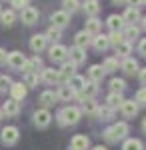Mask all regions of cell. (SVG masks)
<instances>
[{"mask_svg":"<svg viewBox=\"0 0 146 150\" xmlns=\"http://www.w3.org/2000/svg\"><path fill=\"white\" fill-rule=\"evenodd\" d=\"M80 116H82V110H80V108H76V106H66V108H62V110L58 112V122H60L62 126L76 124L80 120Z\"/></svg>","mask_w":146,"mask_h":150,"instance_id":"cell-1","label":"cell"},{"mask_svg":"<svg viewBox=\"0 0 146 150\" xmlns=\"http://www.w3.org/2000/svg\"><path fill=\"white\" fill-rule=\"evenodd\" d=\"M18 138H20V134H18V128H16V126H6V128H2L0 140H2L4 144L12 146V144H16V142H18Z\"/></svg>","mask_w":146,"mask_h":150,"instance_id":"cell-2","label":"cell"},{"mask_svg":"<svg viewBox=\"0 0 146 150\" xmlns=\"http://www.w3.org/2000/svg\"><path fill=\"white\" fill-rule=\"evenodd\" d=\"M50 22H52V26H56V28H64V26H68L70 24V14L64 10H56L50 14Z\"/></svg>","mask_w":146,"mask_h":150,"instance_id":"cell-3","label":"cell"},{"mask_svg":"<svg viewBox=\"0 0 146 150\" xmlns=\"http://www.w3.org/2000/svg\"><path fill=\"white\" fill-rule=\"evenodd\" d=\"M48 56H50L52 62H66L68 50H66V46H62V44H54V46L48 50Z\"/></svg>","mask_w":146,"mask_h":150,"instance_id":"cell-4","label":"cell"},{"mask_svg":"<svg viewBox=\"0 0 146 150\" xmlns=\"http://www.w3.org/2000/svg\"><path fill=\"white\" fill-rule=\"evenodd\" d=\"M50 122H52V114H50L46 108H40V110L34 112V124L38 128H46Z\"/></svg>","mask_w":146,"mask_h":150,"instance_id":"cell-5","label":"cell"},{"mask_svg":"<svg viewBox=\"0 0 146 150\" xmlns=\"http://www.w3.org/2000/svg\"><path fill=\"white\" fill-rule=\"evenodd\" d=\"M6 62H8V66L14 70H22L24 62H26V58H24L22 52H18V50H14V52H10L8 56H6Z\"/></svg>","mask_w":146,"mask_h":150,"instance_id":"cell-6","label":"cell"},{"mask_svg":"<svg viewBox=\"0 0 146 150\" xmlns=\"http://www.w3.org/2000/svg\"><path fill=\"white\" fill-rule=\"evenodd\" d=\"M38 16H40V14H38V10H36V8H32V6H26V8H22V10H20V20H22L24 24H28V26L38 22Z\"/></svg>","mask_w":146,"mask_h":150,"instance_id":"cell-7","label":"cell"},{"mask_svg":"<svg viewBox=\"0 0 146 150\" xmlns=\"http://www.w3.org/2000/svg\"><path fill=\"white\" fill-rule=\"evenodd\" d=\"M26 92H28V86H26L24 82H14V84L10 86V94H12V98H14V100H18V102L26 98Z\"/></svg>","mask_w":146,"mask_h":150,"instance_id":"cell-8","label":"cell"},{"mask_svg":"<svg viewBox=\"0 0 146 150\" xmlns=\"http://www.w3.org/2000/svg\"><path fill=\"white\" fill-rule=\"evenodd\" d=\"M124 18L122 16H118V14H110L108 18H106V26L112 30V32H122V28H124Z\"/></svg>","mask_w":146,"mask_h":150,"instance_id":"cell-9","label":"cell"},{"mask_svg":"<svg viewBox=\"0 0 146 150\" xmlns=\"http://www.w3.org/2000/svg\"><path fill=\"white\" fill-rule=\"evenodd\" d=\"M120 112H122L126 118H134V116L138 114V104H136L134 100H122V104H120Z\"/></svg>","mask_w":146,"mask_h":150,"instance_id":"cell-10","label":"cell"},{"mask_svg":"<svg viewBox=\"0 0 146 150\" xmlns=\"http://www.w3.org/2000/svg\"><path fill=\"white\" fill-rule=\"evenodd\" d=\"M46 46H48V38H46V34H34L32 38H30V48H32L34 52H42Z\"/></svg>","mask_w":146,"mask_h":150,"instance_id":"cell-11","label":"cell"},{"mask_svg":"<svg viewBox=\"0 0 146 150\" xmlns=\"http://www.w3.org/2000/svg\"><path fill=\"white\" fill-rule=\"evenodd\" d=\"M2 112L6 116H18V112H20V102L14 100V98L6 100V102L2 104Z\"/></svg>","mask_w":146,"mask_h":150,"instance_id":"cell-12","label":"cell"},{"mask_svg":"<svg viewBox=\"0 0 146 150\" xmlns=\"http://www.w3.org/2000/svg\"><path fill=\"white\" fill-rule=\"evenodd\" d=\"M100 28H102V22L94 16V18H88V20H86L84 32H86L88 36H96V34H100Z\"/></svg>","mask_w":146,"mask_h":150,"instance_id":"cell-13","label":"cell"},{"mask_svg":"<svg viewBox=\"0 0 146 150\" xmlns=\"http://www.w3.org/2000/svg\"><path fill=\"white\" fill-rule=\"evenodd\" d=\"M70 146L74 150H88L90 140H88V136H84V134H76L74 138L70 140Z\"/></svg>","mask_w":146,"mask_h":150,"instance_id":"cell-14","label":"cell"},{"mask_svg":"<svg viewBox=\"0 0 146 150\" xmlns=\"http://www.w3.org/2000/svg\"><path fill=\"white\" fill-rule=\"evenodd\" d=\"M38 68H42V60H40V56H34V58H30V60L24 62L22 72L24 74H28V72H38Z\"/></svg>","mask_w":146,"mask_h":150,"instance_id":"cell-15","label":"cell"},{"mask_svg":"<svg viewBox=\"0 0 146 150\" xmlns=\"http://www.w3.org/2000/svg\"><path fill=\"white\" fill-rule=\"evenodd\" d=\"M74 70H76V66H74L72 62H62V68L58 70V72H60V80L68 82V78H72V76L76 74Z\"/></svg>","mask_w":146,"mask_h":150,"instance_id":"cell-16","label":"cell"},{"mask_svg":"<svg viewBox=\"0 0 146 150\" xmlns=\"http://www.w3.org/2000/svg\"><path fill=\"white\" fill-rule=\"evenodd\" d=\"M84 60H86V50H82V48H76V46L70 50V62H72L74 66H80Z\"/></svg>","mask_w":146,"mask_h":150,"instance_id":"cell-17","label":"cell"},{"mask_svg":"<svg viewBox=\"0 0 146 150\" xmlns=\"http://www.w3.org/2000/svg\"><path fill=\"white\" fill-rule=\"evenodd\" d=\"M42 80L46 84H54V82H60V72L54 68H42Z\"/></svg>","mask_w":146,"mask_h":150,"instance_id":"cell-18","label":"cell"},{"mask_svg":"<svg viewBox=\"0 0 146 150\" xmlns=\"http://www.w3.org/2000/svg\"><path fill=\"white\" fill-rule=\"evenodd\" d=\"M92 44H94V48H96L98 52H104L106 48L110 46V40H108L106 34H96L94 38H92Z\"/></svg>","mask_w":146,"mask_h":150,"instance_id":"cell-19","label":"cell"},{"mask_svg":"<svg viewBox=\"0 0 146 150\" xmlns=\"http://www.w3.org/2000/svg\"><path fill=\"white\" fill-rule=\"evenodd\" d=\"M122 18H124V22H126V24H134V22L140 20V10H138V8H132V6H128V8L124 10Z\"/></svg>","mask_w":146,"mask_h":150,"instance_id":"cell-20","label":"cell"},{"mask_svg":"<svg viewBox=\"0 0 146 150\" xmlns=\"http://www.w3.org/2000/svg\"><path fill=\"white\" fill-rule=\"evenodd\" d=\"M104 68H102L100 64H92L90 66V70H88V78H90V82H100L102 78H104Z\"/></svg>","mask_w":146,"mask_h":150,"instance_id":"cell-21","label":"cell"},{"mask_svg":"<svg viewBox=\"0 0 146 150\" xmlns=\"http://www.w3.org/2000/svg\"><path fill=\"white\" fill-rule=\"evenodd\" d=\"M82 8H84V12L88 14L90 18H94V16L100 12V4H98V0H86Z\"/></svg>","mask_w":146,"mask_h":150,"instance_id":"cell-22","label":"cell"},{"mask_svg":"<svg viewBox=\"0 0 146 150\" xmlns=\"http://www.w3.org/2000/svg\"><path fill=\"white\" fill-rule=\"evenodd\" d=\"M122 70L128 74V76H132V74H136L138 72V62H136L134 58H124V62H122Z\"/></svg>","mask_w":146,"mask_h":150,"instance_id":"cell-23","label":"cell"},{"mask_svg":"<svg viewBox=\"0 0 146 150\" xmlns=\"http://www.w3.org/2000/svg\"><path fill=\"white\" fill-rule=\"evenodd\" d=\"M68 86L74 90V92H80L82 88H84V84H86V80L82 78V76H78V74H74L72 78H68V82H66Z\"/></svg>","mask_w":146,"mask_h":150,"instance_id":"cell-24","label":"cell"},{"mask_svg":"<svg viewBox=\"0 0 146 150\" xmlns=\"http://www.w3.org/2000/svg\"><path fill=\"white\" fill-rule=\"evenodd\" d=\"M90 44V36L82 30V32H78V34L74 36V46L76 48H82V50H86V46Z\"/></svg>","mask_w":146,"mask_h":150,"instance_id":"cell-25","label":"cell"},{"mask_svg":"<svg viewBox=\"0 0 146 150\" xmlns=\"http://www.w3.org/2000/svg\"><path fill=\"white\" fill-rule=\"evenodd\" d=\"M122 94L120 92H110L108 94V98H106V106H110V108H120V104H122Z\"/></svg>","mask_w":146,"mask_h":150,"instance_id":"cell-26","label":"cell"},{"mask_svg":"<svg viewBox=\"0 0 146 150\" xmlns=\"http://www.w3.org/2000/svg\"><path fill=\"white\" fill-rule=\"evenodd\" d=\"M82 110H84L88 116H96V112H98V104L94 102V98H86V100L82 102Z\"/></svg>","mask_w":146,"mask_h":150,"instance_id":"cell-27","label":"cell"},{"mask_svg":"<svg viewBox=\"0 0 146 150\" xmlns=\"http://www.w3.org/2000/svg\"><path fill=\"white\" fill-rule=\"evenodd\" d=\"M74 94H76V92H74V90H72V88H70L68 84H64V86H60V88H58L56 98H58V100H70V98H72Z\"/></svg>","mask_w":146,"mask_h":150,"instance_id":"cell-28","label":"cell"},{"mask_svg":"<svg viewBox=\"0 0 146 150\" xmlns=\"http://www.w3.org/2000/svg\"><path fill=\"white\" fill-rule=\"evenodd\" d=\"M130 52H132V44H130L128 40H122V42L116 46V54H118V56H122V58H128Z\"/></svg>","mask_w":146,"mask_h":150,"instance_id":"cell-29","label":"cell"},{"mask_svg":"<svg viewBox=\"0 0 146 150\" xmlns=\"http://www.w3.org/2000/svg\"><path fill=\"white\" fill-rule=\"evenodd\" d=\"M96 92H98L96 82H86V84H84V88H82V96H84V98H94Z\"/></svg>","mask_w":146,"mask_h":150,"instance_id":"cell-30","label":"cell"},{"mask_svg":"<svg viewBox=\"0 0 146 150\" xmlns=\"http://www.w3.org/2000/svg\"><path fill=\"white\" fill-rule=\"evenodd\" d=\"M138 28H136L134 24H128L126 28H124V32H122V36H124V40H128V42H132L134 38H138Z\"/></svg>","mask_w":146,"mask_h":150,"instance_id":"cell-31","label":"cell"},{"mask_svg":"<svg viewBox=\"0 0 146 150\" xmlns=\"http://www.w3.org/2000/svg\"><path fill=\"white\" fill-rule=\"evenodd\" d=\"M102 68H104V72H114V70H118V58L108 56L106 60H104Z\"/></svg>","mask_w":146,"mask_h":150,"instance_id":"cell-32","label":"cell"},{"mask_svg":"<svg viewBox=\"0 0 146 150\" xmlns=\"http://www.w3.org/2000/svg\"><path fill=\"white\" fill-rule=\"evenodd\" d=\"M0 20H2L4 26H12L14 20H16V14H14V10H4L0 14Z\"/></svg>","mask_w":146,"mask_h":150,"instance_id":"cell-33","label":"cell"},{"mask_svg":"<svg viewBox=\"0 0 146 150\" xmlns=\"http://www.w3.org/2000/svg\"><path fill=\"white\" fill-rule=\"evenodd\" d=\"M112 128H114V132H116V136H118V140L126 138V134H128V124L126 122H116Z\"/></svg>","mask_w":146,"mask_h":150,"instance_id":"cell-34","label":"cell"},{"mask_svg":"<svg viewBox=\"0 0 146 150\" xmlns=\"http://www.w3.org/2000/svg\"><path fill=\"white\" fill-rule=\"evenodd\" d=\"M54 100H56V94L50 92V90H46V92L40 94V104H42V106H52Z\"/></svg>","mask_w":146,"mask_h":150,"instance_id":"cell-35","label":"cell"},{"mask_svg":"<svg viewBox=\"0 0 146 150\" xmlns=\"http://www.w3.org/2000/svg\"><path fill=\"white\" fill-rule=\"evenodd\" d=\"M110 90L122 94L124 90H126V82H124L122 78H112V80H110Z\"/></svg>","mask_w":146,"mask_h":150,"instance_id":"cell-36","label":"cell"},{"mask_svg":"<svg viewBox=\"0 0 146 150\" xmlns=\"http://www.w3.org/2000/svg\"><path fill=\"white\" fill-rule=\"evenodd\" d=\"M122 150H142V142L138 138H128L122 144Z\"/></svg>","mask_w":146,"mask_h":150,"instance_id":"cell-37","label":"cell"},{"mask_svg":"<svg viewBox=\"0 0 146 150\" xmlns=\"http://www.w3.org/2000/svg\"><path fill=\"white\" fill-rule=\"evenodd\" d=\"M38 82H40L38 72H28V74H24V84H26V86H38Z\"/></svg>","mask_w":146,"mask_h":150,"instance_id":"cell-38","label":"cell"},{"mask_svg":"<svg viewBox=\"0 0 146 150\" xmlns=\"http://www.w3.org/2000/svg\"><path fill=\"white\" fill-rule=\"evenodd\" d=\"M62 6H64V12H76L80 8V2L78 0H62Z\"/></svg>","mask_w":146,"mask_h":150,"instance_id":"cell-39","label":"cell"},{"mask_svg":"<svg viewBox=\"0 0 146 150\" xmlns=\"http://www.w3.org/2000/svg\"><path fill=\"white\" fill-rule=\"evenodd\" d=\"M60 36H62V32H60V28H56V26H50V28H48V32H46V38H48V40H52V42L60 40Z\"/></svg>","mask_w":146,"mask_h":150,"instance_id":"cell-40","label":"cell"},{"mask_svg":"<svg viewBox=\"0 0 146 150\" xmlns=\"http://www.w3.org/2000/svg\"><path fill=\"white\" fill-rule=\"evenodd\" d=\"M108 40H110V46H118L120 42L124 40V36H122V32H110V36H108Z\"/></svg>","mask_w":146,"mask_h":150,"instance_id":"cell-41","label":"cell"},{"mask_svg":"<svg viewBox=\"0 0 146 150\" xmlns=\"http://www.w3.org/2000/svg\"><path fill=\"white\" fill-rule=\"evenodd\" d=\"M96 116H100L102 120H110V118H112V108H110V106H104V108H98V112H96Z\"/></svg>","mask_w":146,"mask_h":150,"instance_id":"cell-42","label":"cell"},{"mask_svg":"<svg viewBox=\"0 0 146 150\" xmlns=\"http://www.w3.org/2000/svg\"><path fill=\"white\" fill-rule=\"evenodd\" d=\"M104 138H106V142H110V144L118 142V136H116V132H114V128H112V126L104 130Z\"/></svg>","mask_w":146,"mask_h":150,"instance_id":"cell-43","label":"cell"},{"mask_svg":"<svg viewBox=\"0 0 146 150\" xmlns=\"http://www.w3.org/2000/svg\"><path fill=\"white\" fill-rule=\"evenodd\" d=\"M28 2L30 0H10V6H12V10H22V8L28 6Z\"/></svg>","mask_w":146,"mask_h":150,"instance_id":"cell-44","label":"cell"},{"mask_svg":"<svg viewBox=\"0 0 146 150\" xmlns=\"http://www.w3.org/2000/svg\"><path fill=\"white\" fill-rule=\"evenodd\" d=\"M134 102H136V104H144V106H146V88H140V90L136 92Z\"/></svg>","mask_w":146,"mask_h":150,"instance_id":"cell-45","label":"cell"},{"mask_svg":"<svg viewBox=\"0 0 146 150\" xmlns=\"http://www.w3.org/2000/svg\"><path fill=\"white\" fill-rule=\"evenodd\" d=\"M10 86H12V80H10V76H0V90H10Z\"/></svg>","mask_w":146,"mask_h":150,"instance_id":"cell-46","label":"cell"},{"mask_svg":"<svg viewBox=\"0 0 146 150\" xmlns=\"http://www.w3.org/2000/svg\"><path fill=\"white\" fill-rule=\"evenodd\" d=\"M138 50H140V54L146 58V38H142V40H140V44H138Z\"/></svg>","mask_w":146,"mask_h":150,"instance_id":"cell-47","label":"cell"},{"mask_svg":"<svg viewBox=\"0 0 146 150\" xmlns=\"http://www.w3.org/2000/svg\"><path fill=\"white\" fill-rule=\"evenodd\" d=\"M126 2H128V6H132V8H138V6L144 4V0H126Z\"/></svg>","mask_w":146,"mask_h":150,"instance_id":"cell-48","label":"cell"},{"mask_svg":"<svg viewBox=\"0 0 146 150\" xmlns=\"http://www.w3.org/2000/svg\"><path fill=\"white\" fill-rule=\"evenodd\" d=\"M138 78H140V82H142V84H146V68H140V70H138Z\"/></svg>","mask_w":146,"mask_h":150,"instance_id":"cell-49","label":"cell"},{"mask_svg":"<svg viewBox=\"0 0 146 150\" xmlns=\"http://www.w3.org/2000/svg\"><path fill=\"white\" fill-rule=\"evenodd\" d=\"M6 62V52H4V48H0V64H4Z\"/></svg>","mask_w":146,"mask_h":150,"instance_id":"cell-50","label":"cell"},{"mask_svg":"<svg viewBox=\"0 0 146 150\" xmlns=\"http://www.w3.org/2000/svg\"><path fill=\"white\" fill-rule=\"evenodd\" d=\"M92 150H108V148H106V146H94Z\"/></svg>","mask_w":146,"mask_h":150,"instance_id":"cell-51","label":"cell"},{"mask_svg":"<svg viewBox=\"0 0 146 150\" xmlns=\"http://www.w3.org/2000/svg\"><path fill=\"white\" fill-rule=\"evenodd\" d=\"M142 28H144V30H146V16H144V18H142Z\"/></svg>","mask_w":146,"mask_h":150,"instance_id":"cell-52","label":"cell"},{"mask_svg":"<svg viewBox=\"0 0 146 150\" xmlns=\"http://www.w3.org/2000/svg\"><path fill=\"white\" fill-rule=\"evenodd\" d=\"M142 130H144V132H146V118H144V120H142Z\"/></svg>","mask_w":146,"mask_h":150,"instance_id":"cell-53","label":"cell"},{"mask_svg":"<svg viewBox=\"0 0 146 150\" xmlns=\"http://www.w3.org/2000/svg\"><path fill=\"white\" fill-rule=\"evenodd\" d=\"M114 4H122V2H126V0H112Z\"/></svg>","mask_w":146,"mask_h":150,"instance_id":"cell-54","label":"cell"},{"mask_svg":"<svg viewBox=\"0 0 146 150\" xmlns=\"http://www.w3.org/2000/svg\"><path fill=\"white\" fill-rule=\"evenodd\" d=\"M0 14H2V6H0Z\"/></svg>","mask_w":146,"mask_h":150,"instance_id":"cell-55","label":"cell"},{"mask_svg":"<svg viewBox=\"0 0 146 150\" xmlns=\"http://www.w3.org/2000/svg\"><path fill=\"white\" fill-rule=\"evenodd\" d=\"M0 120H2V112H0Z\"/></svg>","mask_w":146,"mask_h":150,"instance_id":"cell-56","label":"cell"},{"mask_svg":"<svg viewBox=\"0 0 146 150\" xmlns=\"http://www.w3.org/2000/svg\"><path fill=\"white\" fill-rule=\"evenodd\" d=\"M144 4H146V0H144Z\"/></svg>","mask_w":146,"mask_h":150,"instance_id":"cell-57","label":"cell"},{"mask_svg":"<svg viewBox=\"0 0 146 150\" xmlns=\"http://www.w3.org/2000/svg\"><path fill=\"white\" fill-rule=\"evenodd\" d=\"M72 150H74V148H72Z\"/></svg>","mask_w":146,"mask_h":150,"instance_id":"cell-58","label":"cell"}]
</instances>
